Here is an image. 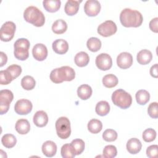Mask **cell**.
Listing matches in <instances>:
<instances>
[{
  "mask_svg": "<svg viewBox=\"0 0 158 158\" xmlns=\"http://www.w3.org/2000/svg\"><path fill=\"white\" fill-rule=\"evenodd\" d=\"M75 155L81 154L85 149V142L81 139H75L71 143Z\"/></svg>",
  "mask_w": 158,
  "mask_h": 158,
  "instance_id": "cell-33",
  "label": "cell"
},
{
  "mask_svg": "<svg viewBox=\"0 0 158 158\" xmlns=\"http://www.w3.org/2000/svg\"><path fill=\"white\" fill-rule=\"evenodd\" d=\"M117 133L112 129H107L102 133V138L107 142L114 141L117 138Z\"/></svg>",
  "mask_w": 158,
  "mask_h": 158,
  "instance_id": "cell-37",
  "label": "cell"
},
{
  "mask_svg": "<svg viewBox=\"0 0 158 158\" xmlns=\"http://www.w3.org/2000/svg\"><path fill=\"white\" fill-rule=\"evenodd\" d=\"M75 77V70L69 66H62L52 70L50 79L54 83H61L64 81H70Z\"/></svg>",
  "mask_w": 158,
  "mask_h": 158,
  "instance_id": "cell-2",
  "label": "cell"
},
{
  "mask_svg": "<svg viewBox=\"0 0 158 158\" xmlns=\"http://www.w3.org/2000/svg\"><path fill=\"white\" fill-rule=\"evenodd\" d=\"M136 59L141 65L148 64L152 59V52L148 49H142L137 54Z\"/></svg>",
  "mask_w": 158,
  "mask_h": 158,
  "instance_id": "cell-20",
  "label": "cell"
},
{
  "mask_svg": "<svg viewBox=\"0 0 158 158\" xmlns=\"http://www.w3.org/2000/svg\"><path fill=\"white\" fill-rule=\"evenodd\" d=\"M44 9L49 12H56L60 7L61 2L60 0H45L43 2Z\"/></svg>",
  "mask_w": 158,
  "mask_h": 158,
  "instance_id": "cell-22",
  "label": "cell"
},
{
  "mask_svg": "<svg viewBox=\"0 0 158 158\" xmlns=\"http://www.w3.org/2000/svg\"><path fill=\"white\" fill-rule=\"evenodd\" d=\"M13 78L10 75V73L7 70H1L0 72V83L2 85H8L12 81Z\"/></svg>",
  "mask_w": 158,
  "mask_h": 158,
  "instance_id": "cell-38",
  "label": "cell"
},
{
  "mask_svg": "<svg viewBox=\"0 0 158 158\" xmlns=\"http://www.w3.org/2000/svg\"><path fill=\"white\" fill-rule=\"evenodd\" d=\"M118 83V80L114 74H107L102 78V84L106 88H114L117 85Z\"/></svg>",
  "mask_w": 158,
  "mask_h": 158,
  "instance_id": "cell-27",
  "label": "cell"
},
{
  "mask_svg": "<svg viewBox=\"0 0 158 158\" xmlns=\"http://www.w3.org/2000/svg\"><path fill=\"white\" fill-rule=\"evenodd\" d=\"M15 128L19 134L25 135L30 130V124L27 119L21 118L17 121Z\"/></svg>",
  "mask_w": 158,
  "mask_h": 158,
  "instance_id": "cell-21",
  "label": "cell"
},
{
  "mask_svg": "<svg viewBox=\"0 0 158 158\" xmlns=\"http://www.w3.org/2000/svg\"><path fill=\"white\" fill-rule=\"evenodd\" d=\"M117 27L114 22L112 20H106L101 23L98 27V33L102 36L108 37L113 35L116 33Z\"/></svg>",
  "mask_w": 158,
  "mask_h": 158,
  "instance_id": "cell-9",
  "label": "cell"
},
{
  "mask_svg": "<svg viewBox=\"0 0 158 158\" xmlns=\"http://www.w3.org/2000/svg\"><path fill=\"white\" fill-rule=\"evenodd\" d=\"M126 147L129 153L131 154H136L141 151L142 144L139 139L136 138H133L127 141Z\"/></svg>",
  "mask_w": 158,
  "mask_h": 158,
  "instance_id": "cell-18",
  "label": "cell"
},
{
  "mask_svg": "<svg viewBox=\"0 0 158 158\" xmlns=\"http://www.w3.org/2000/svg\"><path fill=\"white\" fill-rule=\"evenodd\" d=\"M101 4L97 0H88L84 5V11L89 17L96 16L101 10Z\"/></svg>",
  "mask_w": 158,
  "mask_h": 158,
  "instance_id": "cell-12",
  "label": "cell"
},
{
  "mask_svg": "<svg viewBox=\"0 0 158 158\" xmlns=\"http://www.w3.org/2000/svg\"><path fill=\"white\" fill-rule=\"evenodd\" d=\"M53 51L59 54H64L69 50V44L67 41L63 39L55 40L52 44Z\"/></svg>",
  "mask_w": 158,
  "mask_h": 158,
  "instance_id": "cell-15",
  "label": "cell"
},
{
  "mask_svg": "<svg viewBox=\"0 0 158 158\" xmlns=\"http://www.w3.org/2000/svg\"><path fill=\"white\" fill-rule=\"evenodd\" d=\"M60 153L63 158H73L76 156L70 144H64L61 148Z\"/></svg>",
  "mask_w": 158,
  "mask_h": 158,
  "instance_id": "cell-34",
  "label": "cell"
},
{
  "mask_svg": "<svg viewBox=\"0 0 158 158\" xmlns=\"http://www.w3.org/2000/svg\"><path fill=\"white\" fill-rule=\"evenodd\" d=\"M6 70L10 73L13 80L17 78L22 73V68L20 65L17 64H12L9 66Z\"/></svg>",
  "mask_w": 158,
  "mask_h": 158,
  "instance_id": "cell-39",
  "label": "cell"
},
{
  "mask_svg": "<svg viewBox=\"0 0 158 158\" xmlns=\"http://www.w3.org/2000/svg\"><path fill=\"white\" fill-rule=\"evenodd\" d=\"M0 56H1V63H0V67L4 66L7 61V57L6 54L4 52H0Z\"/></svg>",
  "mask_w": 158,
  "mask_h": 158,
  "instance_id": "cell-44",
  "label": "cell"
},
{
  "mask_svg": "<svg viewBox=\"0 0 158 158\" xmlns=\"http://www.w3.org/2000/svg\"><path fill=\"white\" fill-rule=\"evenodd\" d=\"M117 64L120 69H128L133 64V57L131 54L127 52H121L117 57Z\"/></svg>",
  "mask_w": 158,
  "mask_h": 158,
  "instance_id": "cell-13",
  "label": "cell"
},
{
  "mask_svg": "<svg viewBox=\"0 0 158 158\" xmlns=\"http://www.w3.org/2000/svg\"><path fill=\"white\" fill-rule=\"evenodd\" d=\"M74 61L78 67H83L88 64L89 62V57L86 52L81 51L75 55Z\"/></svg>",
  "mask_w": 158,
  "mask_h": 158,
  "instance_id": "cell-23",
  "label": "cell"
},
{
  "mask_svg": "<svg viewBox=\"0 0 158 158\" xmlns=\"http://www.w3.org/2000/svg\"><path fill=\"white\" fill-rule=\"evenodd\" d=\"M136 100L139 105H145L150 99V94L145 89L138 90L135 94Z\"/></svg>",
  "mask_w": 158,
  "mask_h": 158,
  "instance_id": "cell-28",
  "label": "cell"
},
{
  "mask_svg": "<svg viewBox=\"0 0 158 158\" xmlns=\"http://www.w3.org/2000/svg\"><path fill=\"white\" fill-rule=\"evenodd\" d=\"M36 85L35 80L33 77L30 75L23 77L21 80V86L25 90L33 89Z\"/></svg>",
  "mask_w": 158,
  "mask_h": 158,
  "instance_id": "cell-32",
  "label": "cell"
},
{
  "mask_svg": "<svg viewBox=\"0 0 158 158\" xmlns=\"http://www.w3.org/2000/svg\"><path fill=\"white\" fill-rule=\"evenodd\" d=\"M96 112L100 116H105L110 111V105L106 101H101L96 104L95 108Z\"/></svg>",
  "mask_w": 158,
  "mask_h": 158,
  "instance_id": "cell-26",
  "label": "cell"
},
{
  "mask_svg": "<svg viewBox=\"0 0 158 158\" xmlns=\"http://www.w3.org/2000/svg\"><path fill=\"white\" fill-rule=\"evenodd\" d=\"M42 152L48 157H52L56 154L57 145L52 141H46L42 145Z\"/></svg>",
  "mask_w": 158,
  "mask_h": 158,
  "instance_id": "cell-17",
  "label": "cell"
},
{
  "mask_svg": "<svg viewBox=\"0 0 158 158\" xmlns=\"http://www.w3.org/2000/svg\"><path fill=\"white\" fill-rule=\"evenodd\" d=\"M158 146L156 144L151 145L146 149V155L149 158H155L157 156Z\"/></svg>",
  "mask_w": 158,
  "mask_h": 158,
  "instance_id": "cell-41",
  "label": "cell"
},
{
  "mask_svg": "<svg viewBox=\"0 0 158 158\" xmlns=\"http://www.w3.org/2000/svg\"><path fill=\"white\" fill-rule=\"evenodd\" d=\"M148 113L152 118L158 117V104L157 102H151L148 107Z\"/></svg>",
  "mask_w": 158,
  "mask_h": 158,
  "instance_id": "cell-40",
  "label": "cell"
},
{
  "mask_svg": "<svg viewBox=\"0 0 158 158\" xmlns=\"http://www.w3.org/2000/svg\"><path fill=\"white\" fill-rule=\"evenodd\" d=\"M150 75L154 78L158 77V72H157V64L153 65L150 69Z\"/></svg>",
  "mask_w": 158,
  "mask_h": 158,
  "instance_id": "cell-43",
  "label": "cell"
},
{
  "mask_svg": "<svg viewBox=\"0 0 158 158\" xmlns=\"http://www.w3.org/2000/svg\"><path fill=\"white\" fill-rule=\"evenodd\" d=\"M67 30V24L66 22L62 19L56 20L52 25V31L57 35L65 33Z\"/></svg>",
  "mask_w": 158,
  "mask_h": 158,
  "instance_id": "cell-25",
  "label": "cell"
},
{
  "mask_svg": "<svg viewBox=\"0 0 158 158\" xmlns=\"http://www.w3.org/2000/svg\"><path fill=\"white\" fill-rule=\"evenodd\" d=\"M34 124L38 127H45L48 122V116L44 110L37 111L33 118Z\"/></svg>",
  "mask_w": 158,
  "mask_h": 158,
  "instance_id": "cell-16",
  "label": "cell"
},
{
  "mask_svg": "<svg viewBox=\"0 0 158 158\" xmlns=\"http://www.w3.org/2000/svg\"><path fill=\"white\" fill-rule=\"evenodd\" d=\"M101 40L96 37L89 38L86 42V46L88 49L91 52H97L101 48Z\"/></svg>",
  "mask_w": 158,
  "mask_h": 158,
  "instance_id": "cell-29",
  "label": "cell"
},
{
  "mask_svg": "<svg viewBox=\"0 0 158 158\" xmlns=\"http://www.w3.org/2000/svg\"><path fill=\"white\" fill-rule=\"evenodd\" d=\"M33 105L30 100L22 99L18 100L14 106L15 112L19 115H27L32 110Z\"/></svg>",
  "mask_w": 158,
  "mask_h": 158,
  "instance_id": "cell-11",
  "label": "cell"
},
{
  "mask_svg": "<svg viewBox=\"0 0 158 158\" xmlns=\"http://www.w3.org/2000/svg\"><path fill=\"white\" fill-rule=\"evenodd\" d=\"M158 18L157 17H155L154 19H152L150 22H149V28L150 30L154 32V33H157L158 32Z\"/></svg>",
  "mask_w": 158,
  "mask_h": 158,
  "instance_id": "cell-42",
  "label": "cell"
},
{
  "mask_svg": "<svg viewBox=\"0 0 158 158\" xmlns=\"http://www.w3.org/2000/svg\"><path fill=\"white\" fill-rule=\"evenodd\" d=\"M95 63L97 67L103 71L109 70L112 66V58L107 53H101L97 56Z\"/></svg>",
  "mask_w": 158,
  "mask_h": 158,
  "instance_id": "cell-10",
  "label": "cell"
},
{
  "mask_svg": "<svg viewBox=\"0 0 158 158\" xmlns=\"http://www.w3.org/2000/svg\"><path fill=\"white\" fill-rule=\"evenodd\" d=\"M32 54L36 60L43 61L45 60L48 56V49L44 44L37 43L33 48Z\"/></svg>",
  "mask_w": 158,
  "mask_h": 158,
  "instance_id": "cell-14",
  "label": "cell"
},
{
  "mask_svg": "<svg viewBox=\"0 0 158 158\" xmlns=\"http://www.w3.org/2000/svg\"><path fill=\"white\" fill-rule=\"evenodd\" d=\"M25 20L31 23L35 27L43 26L45 22V17L43 13L35 6H29L25 9L23 12Z\"/></svg>",
  "mask_w": 158,
  "mask_h": 158,
  "instance_id": "cell-3",
  "label": "cell"
},
{
  "mask_svg": "<svg viewBox=\"0 0 158 158\" xmlns=\"http://www.w3.org/2000/svg\"><path fill=\"white\" fill-rule=\"evenodd\" d=\"M102 128V122L98 119H91L88 123V130L89 132L93 134L99 133Z\"/></svg>",
  "mask_w": 158,
  "mask_h": 158,
  "instance_id": "cell-30",
  "label": "cell"
},
{
  "mask_svg": "<svg viewBox=\"0 0 158 158\" xmlns=\"http://www.w3.org/2000/svg\"><path fill=\"white\" fill-rule=\"evenodd\" d=\"M30 43L26 38L18 39L14 44V54L16 59L20 60H25L29 56Z\"/></svg>",
  "mask_w": 158,
  "mask_h": 158,
  "instance_id": "cell-5",
  "label": "cell"
},
{
  "mask_svg": "<svg viewBox=\"0 0 158 158\" xmlns=\"http://www.w3.org/2000/svg\"><path fill=\"white\" fill-rule=\"evenodd\" d=\"M120 21L125 27H138L143 21L142 14L136 10L125 8L120 14Z\"/></svg>",
  "mask_w": 158,
  "mask_h": 158,
  "instance_id": "cell-1",
  "label": "cell"
},
{
  "mask_svg": "<svg viewBox=\"0 0 158 158\" xmlns=\"http://www.w3.org/2000/svg\"><path fill=\"white\" fill-rule=\"evenodd\" d=\"M102 154L105 158L115 157L117 154V148L114 145H107L103 149Z\"/></svg>",
  "mask_w": 158,
  "mask_h": 158,
  "instance_id": "cell-35",
  "label": "cell"
},
{
  "mask_svg": "<svg viewBox=\"0 0 158 158\" xmlns=\"http://www.w3.org/2000/svg\"><path fill=\"white\" fill-rule=\"evenodd\" d=\"M92 88L86 84L80 85L77 89V95L82 100L89 99L92 94Z\"/></svg>",
  "mask_w": 158,
  "mask_h": 158,
  "instance_id": "cell-24",
  "label": "cell"
},
{
  "mask_svg": "<svg viewBox=\"0 0 158 158\" xmlns=\"http://www.w3.org/2000/svg\"><path fill=\"white\" fill-rule=\"evenodd\" d=\"M2 145L6 148H12L17 143V139L12 134H5L1 138Z\"/></svg>",
  "mask_w": 158,
  "mask_h": 158,
  "instance_id": "cell-31",
  "label": "cell"
},
{
  "mask_svg": "<svg viewBox=\"0 0 158 158\" xmlns=\"http://www.w3.org/2000/svg\"><path fill=\"white\" fill-rule=\"evenodd\" d=\"M15 29L16 26L13 22H6L1 27V40L4 42L10 41L14 38Z\"/></svg>",
  "mask_w": 158,
  "mask_h": 158,
  "instance_id": "cell-8",
  "label": "cell"
},
{
  "mask_svg": "<svg viewBox=\"0 0 158 158\" xmlns=\"http://www.w3.org/2000/svg\"><path fill=\"white\" fill-rule=\"evenodd\" d=\"M113 103L122 109H126L130 107L132 103V97L123 89L115 90L111 97Z\"/></svg>",
  "mask_w": 158,
  "mask_h": 158,
  "instance_id": "cell-4",
  "label": "cell"
},
{
  "mask_svg": "<svg viewBox=\"0 0 158 158\" xmlns=\"http://www.w3.org/2000/svg\"><path fill=\"white\" fill-rule=\"evenodd\" d=\"M14 94L9 89H2L0 91V114L3 115L7 112L10 104L13 101Z\"/></svg>",
  "mask_w": 158,
  "mask_h": 158,
  "instance_id": "cell-7",
  "label": "cell"
},
{
  "mask_svg": "<svg viewBox=\"0 0 158 158\" xmlns=\"http://www.w3.org/2000/svg\"><path fill=\"white\" fill-rule=\"evenodd\" d=\"M142 138L145 142H152L156 138V131L153 128H147L143 131Z\"/></svg>",
  "mask_w": 158,
  "mask_h": 158,
  "instance_id": "cell-36",
  "label": "cell"
},
{
  "mask_svg": "<svg viewBox=\"0 0 158 158\" xmlns=\"http://www.w3.org/2000/svg\"><path fill=\"white\" fill-rule=\"evenodd\" d=\"M81 1H73V0H69L65 3L64 7V10L66 14L70 16H72L75 15L79 9L80 3Z\"/></svg>",
  "mask_w": 158,
  "mask_h": 158,
  "instance_id": "cell-19",
  "label": "cell"
},
{
  "mask_svg": "<svg viewBox=\"0 0 158 158\" xmlns=\"http://www.w3.org/2000/svg\"><path fill=\"white\" fill-rule=\"evenodd\" d=\"M56 130L57 136L63 139L68 138L71 134L70 122L66 117H59L56 122Z\"/></svg>",
  "mask_w": 158,
  "mask_h": 158,
  "instance_id": "cell-6",
  "label": "cell"
}]
</instances>
